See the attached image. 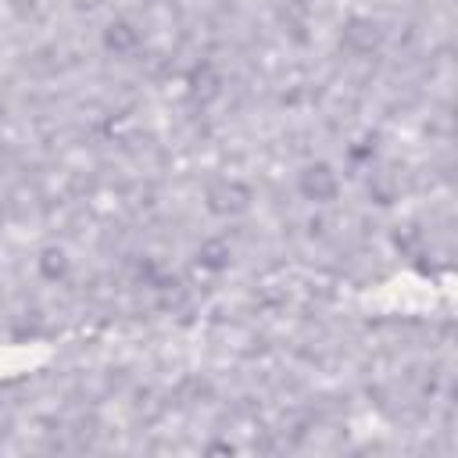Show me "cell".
Returning a JSON list of instances; mask_svg holds the SVG:
<instances>
[{
  "mask_svg": "<svg viewBox=\"0 0 458 458\" xmlns=\"http://www.w3.org/2000/svg\"><path fill=\"white\" fill-rule=\"evenodd\" d=\"M336 172L329 168V165H308L304 172H301V193L308 197V200H315V204H326V200H333L336 197Z\"/></svg>",
  "mask_w": 458,
  "mask_h": 458,
  "instance_id": "1",
  "label": "cell"
},
{
  "mask_svg": "<svg viewBox=\"0 0 458 458\" xmlns=\"http://www.w3.org/2000/svg\"><path fill=\"white\" fill-rule=\"evenodd\" d=\"M43 265H47L50 276H61V272H64V250H54V247L43 250Z\"/></svg>",
  "mask_w": 458,
  "mask_h": 458,
  "instance_id": "2",
  "label": "cell"
}]
</instances>
